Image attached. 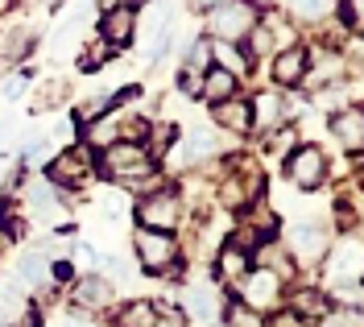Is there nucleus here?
I'll use <instances>...</instances> for the list:
<instances>
[{
	"label": "nucleus",
	"instance_id": "4c0bfd02",
	"mask_svg": "<svg viewBox=\"0 0 364 327\" xmlns=\"http://www.w3.org/2000/svg\"><path fill=\"white\" fill-rule=\"evenodd\" d=\"M269 327H318V323L315 319H302V315H294V311H282Z\"/></svg>",
	"mask_w": 364,
	"mask_h": 327
},
{
	"label": "nucleus",
	"instance_id": "c756f323",
	"mask_svg": "<svg viewBox=\"0 0 364 327\" xmlns=\"http://www.w3.org/2000/svg\"><path fill=\"white\" fill-rule=\"evenodd\" d=\"M186 294H191V299H186V303H191V315H203V319L215 315V294H211V286H191Z\"/></svg>",
	"mask_w": 364,
	"mask_h": 327
},
{
	"label": "nucleus",
	"instance_id": "c03bdc74",
	"mask_svg": "<svg viewBox=\"0 0 364 327\" xmlns=\"http://www.w3.org/2000/svg\"><path fill=\"white\" fill-rule=\"evenodd\" d=\"M252 4H269V0H252Z\"/></svg>",
	"mask_w": 364,
	"mask_h": 327
},
{
	"label": "nucleus",
	"instance_id": "9d476101",
	"mask_svg": "<svg viewBox=\"0 0 364 327\" xmlns=\"http://www.w3.org/2000/svg\"><path fill=\"white\" fill-rule=\"evenodd\" d=\"M95 38H100V42H108L112 50L129 46V42L136 38V9H133V4H124V0L108 4V9H104V17H100V25H95Z\"/></svg>",
	"mask_w": 364,
	"mask_h": 327
},
{
	"label": "nucleus",
	"instance_id": "412c9836",
	"mask_svg": "<svg viewBox=\"0 0 364 327\" xmlns=\"http://www.w3.org/2000/svg\"><path fill=\"white\" fill-rule=\"evenodd\" d=\"M178 124H170V120H158V124H149V133H145V149H149V158L158 162V158H166L170 154V145H178Z\"/></svg>",
	"mask_w": 364,
	"mask_h": 327
},
{
	"label": "nucleus",
	"instance_id": "0eeeda50",
	"mask_svg": "<svg viewBox=\"0 0 364 327\" xmlns=\"http://www.w3.org/2000/svg\"><path fill=\"white\" fill-rule=\"evenodd\" d=\"M282 286L286 282L277 278L273 269H265V265H257V269H249L245 278H240V303L249 306V311H257V315H265V311H277L282 306Z\"/></svg>",
	"mask_w": 364,
	"mask_h": 327
},
{
	"label": "nucleus",
	"instance_id": "423d86ee",
	"mask_svg": "<svg viewBox=\"0 0 364 327\" xmlns=\"http://www.w3.org/2000/svg\"><path fill=\"white\" fill-rule=\"evenodd\" d=\"M95 170H100V166H95V149H87V145H70V149H63V154L50 162L46 178H50L58 191H67V187L75 191V187H87Z\"/></svg>",
	"mask_w": 364,
	"mask_h": 327
},
{
	"label": "nucleus",
	"instance_id": "a878e982",
	"mask_svg": "<svg viewBox=\"0 0 364 327\" xmlns=\"http://www.w3.org/2000/svg\"><path fill=\"white\" fill-rule=\"evenodd\" d=\"M17 278H21L25 286H33V290H38V286L50 278V257H46V253H29V257L21 261V269H17Z\"/></svg>",
	"mask_w": 364,
	"mask_h": 327
},
{
	"label": "nucleus",
	"instance_id": "4468645a",
	"mask_svg": "<svg viewBox=\"0 0 364 327\" xmlns=\"http://www.w3.org/2000/svg\"><path fill=\"white\" fill-rule=\"evenodd\" d=\"M331 137L340 141L348 154H360L364 149V108L360 104H348L331 117Z\"/></svg>",
	"mask_w": 364,
	"mask_h": 327
},
{
	"label": "nucleus",
	"instance_id": "37998d69",
	"mask_svg": "<svg viewBox=\"0 0 364 327\" xmlns=\"http://www.w3.org/2000/svg\"><path fill=\"white\" fill-rule=\"evenodd\" d=\"M124 4H133V9H136V4H145V0H124Z\"/></svg>",
	"mask_w": 364,
	"mask_h": 327
},
{
	"label": "nucleus",
	"instance_id": "c9c22d12",
	"mask_svg": "<svg viewBox=\"0 0 364 327\" xmlns=\"http://www.w3.org/2000/svg\"><path fill=\"white\" fill-rule=\"evenodd\" d=\"M58 327H95V319L70 306V311H63V315H58Z\"/></svg>",
	"mask_w": 364,
	"mask_h": 327
},
{
	"label": "nucleus",
	"instance_id": "a19ab883",
	"mask_svg": "<svg viewBox=\"0 0 364 327\" xmlns=\"http://www.w3.org/2000/svg\"><path fill=\"white\" fill-rule=\"evenodd\" d=\"M9 245H13V236H9V232H4V228H0V253H4Z\"/></svg>",
	"mask_w": 364,
	"mask_h": 327
},
{
	"label": "nucleus",
	"instance_id": "9b49d317",
	"mask_svg": "<svg viewBox=\"0 0 364 327\" xmlns=\"http://www.w3.org/2000/svg\"><path fill=\"white\" fill-rule=\"evenodd\" d=\"M112 303H116V286H112V278H104V274H83V278L70 286V306L83 311V315L108 311Z\"/></svg>",
	"mask_w": 364,
	"mask_h": 327
},
{
	"label": "nucleus",
	"instance_id": "7ed1b4c3",
	"mask_svg": "<svg viewBox=\"0 0 364 327\" xmlns=\"http://www.w3.org/2000/svg\"><path fill=\"white\" fill-rule=\"evenodd\" d=\"M136 224L141 228H149V232H174L182 220V195L174 187H158L149 191V195H141V203H136Z\"/></svg>",
	"mask_w": 364,
	"mask_h": 327
},
{
	"label": "nucleus",
	"instance_id": "58836bf2",
	"mask_svg": "<svg viewBox=\"0 0 364 327\" xmlns=\"http://www.w3.org/2000/svg\"><path fill=\"white\" fill-rule=\"evenodd\" d=\"M75 257L83 261V265H95V249H87V245H79V253Z\"/></svg>",
	"mask_w": 364,
	"mask_h": 327
},
{
	"label": "nucleus",
	"instance_id": "cd10ccee",
	"mask_svg": "<svg viewBox=\"0 0 364 327\" xmlns=\"http://www.w3.org/2000/svg\"><path fill=\"white\" fill-rule=\"evenodd\" d=\"M182 67L195 70V75H207V70H211V42H207V38H195L191 50H186V63H182Z\"/></svg>",
	"mask_w": 364,
	"mask_h": 327
},
{
	"label": "nucleus",
	"instance_id": "f8f14e48",
	"mask_svg": "<svg viewBox=\"0 0 364 327\" xmlns=\"http://www.w3.org/2000/svg\"><path fill=\"white\" fill-rule=\"evenodd\" d=\"M249 108H252V129L257 133H273V129H282L286 120L294 117V104L282 95V87H265V92H257L249 100Z\"/></svg>",
	"mask_w": 364,
	"mask_h": 327
},
{
	"label": "nucleus",
	"instance_id": "e433bc0d",
	"mask_svg": "<svg viewBox=\"0 0 364 327\" xmlns=\"http://www.w3.org/2000/svg\"><path fill=\"white\" fill-rule=\"evenodd\" d=\"M199 83H203V75H195V70H178V92L182 95H199Z\"/></svg>",
	"mask_w": 364,
	"mask_h": 327
},
{
	"label": "nucleus",
	"instance_id": "2f4dec72",
	"mask_svg": "<svg viewBox=\"0 0 364 327\" xmlns=\"http://www.w3.org/2000/svg\"><path fill=\"white\" fill-rule=\"evenodd\" d=\"M336 54H340V63H348V67H364V33H348Z\"/></svg>",
	"mask_w": 364,
	"mask_h": 327
},
{
	"label": "nucleus",
	"instance_id": "a211bd4d",
	"mask_svg": "<svg viewBox=\"0 0 364 327\" xmlns=\"http://www.w3.org/2000/svg\"><path fill=\"white\" fill-rule=\"evenodd\" d=\"M199 95H203L207 104H224L232 95H240V79L228 75V70H220V67H211L203 75V83H199Z\"/></svg>",
	"mask_w": 364,
	"mask_h": 327
},
{
	"label": "nucleus",
	"instance_id": "dca6fc26",
	"mask_svg": "<svg viewBox=\"0 0 364 327\" xmlns=\"http://www.w3.org/2000/svg\"><path fill=\"white\" fill-rule=\"evenodd\" d=\"M252 269V253L240 245V240H224L220 253H215V274L224 282H240Z\"/></svg>",
	"mask_w": 364,
	"mask_h": 327
},
{
	"label": "nucleus",
	"instance_id": "bb28decb",
	"mask_svg": "<svg viewBox=\"0 0 364 327\" xmlns=\"http://www.w3.org/2000/svg\"><path fill=\"white\" fill-rule=\"evenodd\" d=\"M63 95H67V83H63V79L42 83L38 95H33V112H50V108H58V104H63Z\"/></svg>",
	"mask_w": 364,
	"mask_h": 327
},
{
	"label": "nucleus",
	"instance_id": "f704fd0d",
	"mask_svg": "<svg viewBox=\"0 0 364 327\" xmlns=\"http://www.w3.org/2000/svg\"><path fill=\"white\" fill-rule=\"evenodd\" d=\"M154 327H186V311H178V306H158Z\"/></svg>",
	"mask_w": 364,
	"mask_h": 327
},
{
	"label": "nucleus",
	"instance_id": "b1692460",
	"mask_svg": "<svg viewBox=\"0 0 364 327\" xmlns=\"http://www.w3.org/2000/svg\"><path fill=\"white\" fill-rule=\"evenodd\" d=\"M120 141V124H116L112 117H100V120H91L87 124V149H108V145H116Z\"/></svg>",
	"mask_w": 364,
	"mask_h": 327
},
{
	"label": "nucleus",
	"instance_id": "ea45409f",
	"mask_svg": "<svg viewBox=\"0 0 364 327\" xmlns=\"http://www.w3.org/2000/svg\"><path fill=\"white\" fill-rule=\"evenodd\" d=\"M220 0H191V9H215Z\"/></svg>",
	"mask_w": 364,
	"mask_h": 327
},
{
	"label": "nucleus",
	"instance_id": "f257e3e1",
	"mask_svg": "<svg viewBox=\"0 0 364 327\" xmlns=\"http://www.w3.org/2000/svg\"><path fill=\"white\" fill-rule=\"evenodd\" d=\"M228 178L220 183V203L232 211H249L261 191H265V174L261 166H252V158H228Z\"/></svg>",
	"mask_w": 364,
	"mask_h": 327
},
{
	"label": "nucleus",
	"instance_id": "72a5a7b5",
	"mask_svg": "<svg viewBox=\"0 0 364 327\" xmlns=\"http://www.w3.org/2000/svg\"><path fill=\"white\" fill-rule=\"evenodd\" d=\"M228 327H269L257 311H249L245 303H232V311H228Z\"/></svg>",
	"mask_w": 364,
	"mask_h": 327
},
{
	"label": "nucleus",
	"instance_id": "473e14b6",
	"mask_svg": "<svg viewBox=\"0 0 364 327\" xmlns=\"http://www.w3.org/2000/svg\"><path fill=\"white\" fill-rule=\"evenodd\" d=\"M340 17L348 33H364V0H340Z\"/></svg>",
	"mask_w": 364,
	"mask_h": 327
},
{
	"label": "nucleus",
	"instance_id": "4be33fe9",
	"mask_svg": "<svg viewBox=\"0 0 364 327\" xmlns=\"http://www.w3.org/2000/svg\"><path fill=\"white\" fill-rule=\"evenodd\" d=\"M112 108H116V95L112 92H87L79 104H75V120H79V124H91V120L108 117Z\"/></svg>",
	"mask_w": 364,
	"mask_h": 327
},
{
	"label": "nucleus",
	"instance_id": "5701e85b",
	"mask_svg": "<svg viewBox=\"0 0 364 327\" xmlns=\"http://www.w3.org/2000/svg\"><path fill=\"white\" fill-rule=\"evenodd\" d=\"M154 319H158V306L149 299H129L116 311V327H154Z\"/></svg>",
	"mask_w": 364,
	"mask_h": 327
},
{
	"label": "nucleus",
	"instance_id": "ddd939ff",
	"mask_svg": "<svg viewBox=\"0 0 364 327\" xmlns=\"http://www.w3.org/2000/svg\"><path fill=\"white\" fill-rule=\"evenodd\" d=\"M306 67H311V50L302 46H290V50H277L269 63V75L277 87H298L306 83Z\"/></svg>",
	"mask_w": 364,
	"mask_h": 327
},
{
	"label": "nucleus",
	"instance_id": "6ab92c4d",
	"mask_svg": "<svg viewBox=\"0 0 364 327\" xmlns=\"http://www.w3.org/2000/svg\"><path fill=\"white\" fill-rule=\"evenodd\" d=\"M336 9H340V0H286V13H290L294 21H302V25L327 21Z\"/></svg>",
	"mask_w": 364,
	"mask_h": 327
},
{
	"label": "nucleus",
	"instance_id": "aec40b11",
	"mask_svg": "<svg viewBox=\"0 0 364 327\" xmlns=\"http://www.w3.org/2000/svg\"><path fill=\"white\" fill-rule=\"evenodd\" d=\"M290 311L302 315V319H323L327 315V294L315 290V286H298L294 294H290Z\"/></svg>",
	"mask_w": 364,
	"mask_h": 327
},
{
	"label": "nucleus",
	"instance_id": "2eb2a0df",
	"mask_svg": "<svg viewBox=\"0 0 364 327\" xmlns=\"http://www.w3.org/2000/svg\"><path fill=\"white\" fill-rule=\"evenodd\" d=\"M211 120H215L224 133H236V137L252 133V108H249L245 95H232L224 104H211Z\"/></svg>",
	"mask_w": 364,
	"mask_h": 327
},
{
	"label": "nucleus",
	"instance_id": "79ce46f5",
	"mask_svg": "<svg viewBox=\"0 0 364 327\" xmlns=\"http://www.w3.org/2000/svg\"><path fill=\"white\" fill-rule=\"evenodd\" d=\"M13 4H17V0H0V21H4V13H9Z\"/></svg>",
	"mask_w": 364,
	"mask_h": 327
},
{
	"label": "nucleus",
	"instance_id": "393cba45",
	"mask_svg": "<svg viewBox=\"0 0 364 327\" xmlns=\"http://www.w3.org/2000/svg\"><path fill=\"white\" fill-rule=\"evenodd\" d=\"M257 257L265 261V269H273V274H277V278L286 282V278H294V265H290V253H286V245H261V253H257Z\"/></svg>",
	"mask_w": 364,
	"mask_h": 327
},
{
	"label": "nucleus",
	"instance_id": "a18cd8bd",
	"mask_svg": "<svg viewBox=\"0 0 364 327\" xmlns=\"http://www.w3.org/2000/svg\"><path fill=\"white\" fill-rule=\"evenodd\" d=\"M211 327H228V323H211Z\"/></svg>",
	"mask_w": 364,
	"mask_h": 327
},
{
	"label": "nucleus",
	"instance_id": "c85d7f7f",
	"mask_svg": "<svg viewBox=\"0 0 364 327\" xmlns=\"http://www.w3.org/2000/svg\"><path fill=\"white\" fill-rule=\"evenodd\" d=\"M211 149H215V137H211V133H203V129H195V133L186 137V149H182V158H186V162H199V158H207Z\"/></svg>",
	"mask_w": 364,
	"mask_h": 327
},
{
	"label": "nucleus",
	"instance_id": "6e6552de",
	"mask_svg": "<svg viewBox=\"0 0 364 327\" xmlns=\"http://www.w3.org/2000/svg\"><path fill=\"white\" fill-rule=\"evenodd\" d=\"M323 274L331 286H348V282H360L364 278V245L356 236H343L336 249H327L323 257Z\"/></svg>",
	"mask_w": 364,
	"mask_h": 327
},
{
	"label": "nucleus",
	"instance_id": "20e7f679",
	"mask_svg": "<svg viewBox=\"0 0 364 327\" xmlns=\"http://www.w3.org/2000/svg\"><path fill=\"white\" fill-rule=\"evenodd\" d=\"M257 21H261V13L252 0H220L207 25H211V38H220V42H245Z\"/></svg>",
	"mask_w": 364,
	"mask_h": 327
},
{
	"label": "nucleus",
	"instance_id": "7c9ffc66",
	"mask_svg": "<svg viewBox=\"0 0 364 327\" xmlns=\"http://www.w3.org/2000/svg\"><path fill=\"white\" fill-rule=\"evenodd\" d=\"M108 58H112V46L95 38V42H91V46L83 50V54H79V70H100L104 63H108Z\"/></svg>",
	"mask_w": 364,
	"mask_h": 327
},
{
	"label": "nucleus",
	"instance_id": "1a4fd4ad",
	"mask_svg": "<svg viewBox=\"0 0 364 327\" xmlns=\"http://www.w3.org/2000/svg\"><path fill=\"white\" fill-rule=\"evenodd\" d=\"M286 178L294 183L298 191H318L327 183V158L318 145H298L286 154Z\"/></svg>",
	"mask_w": 364,
	"mask_h": 327
},
{
	"label": "nucleus",
	"instance_id": "f3484780",
	"mask_svg": "<svg viewBox=\"0 0 364 327\" xmlns=\"http://www.w3.org/2000/svg\"><path fill=\"white\" fill-rule=\"evenodd\" d=\"M211 67H220V70H228V75H236V79H245L252 63H249V50H245V46L211 38Z\"/></svg>",
	"mask_w": 364,
	"mask_h": 327
},
{
	"label": "nucleus",
	"instance_id": "39448f33",
	"mask_svg": "<svg viewBox=\"0 0 364 327\" xmlns=\"http://www.w3.org/2000/svg\"><path fill=\"white\" fill-rule=\"evenodd\" d=\"M327 249H331V240H327V228H323L318 220H294V224L286 228V253H290L294 265H302V269L323 265Z\"/></svg>",
	"mask_w": 364,
	"mask_h": 327
},
{
	"label": "nucleus",
	"instance_id": "f03ea898",
	"mask_svg": "<svg viewBox=\"0 0 364 327\" xmlns=\"http://www.w3.org/2000/svg\"><path fill=\"white\" fill-rule=\"evenodd\" d=\"M133 257H136V265H141L145 274H174V269H178V240H174V232L136 228Z\"/></svg>",
	"mask_w": 364,
	"mask_h": 327
}]
</instances>
